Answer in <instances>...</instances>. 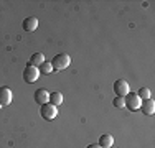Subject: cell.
Here are the masks:
<instances>
[{"label":"cell","mask_w":155,"mask_h":148,"mask_svg":"<svg viewBox=\"0 0 155 148\" xmlns=\"http://www.w3.org/2000/svg\"><path fill=\"white\" fill-rule=\"evenodd\" d=\"M69 63H71V58H69V54L60 53V54H56V56L53 58V61H51V66H53V71H63V69H66V68L69 66Z\"/></svg>","instance_id":"cell-1"},{"label":"cell","mask_w":155,"mask_h":148,"mask_svg":"<svg viewBox=\"0 0 155 148\" xmlns=\"http://www.w3.org/2000/svg\"><path fill=\"white\" fill-rule=\"evenodd\" d=\"M140 104H142V101H140L139 95L134 94V92H129V94L124 97V107H125V109H129V110L140 109Z\"/></svg>","instance_id":"cell-2"},{"label":"cell","mask_w":155,"mask_h":148,"mask_svg":"<svg viewBox=\"0 0 155 148\" xmlns=\"http://www.w3.org/2000/svg\"><path fill=\"white\" fill-rule=\"evenodd\" d=\"M40 114H41V117L45 118V120L50 122L58 115V109H56V105L48 102V104H43V105L40 107Z\"/></svg>","instance_id":"cell-3"},{"label":"cell","mask_w":155,"mask_h":148,"mask_svg":"<svg viewBox=\"0 0 155 148\" xmlns=\"http://www.w3.org/2000/svg\"><path fill=\"white\" fill-rule=\"evenodd\" d=\"M38 77H40L38 68H35V66H30V64H28L27 68L23 69V79H25V82L33 84L36 79H38Z\"/></svg>","instance_id":"cell-4"},{"label":"cell","mask_w":155,"mask_h":148,"mask_svg":"<svg viewBox=\"0 0 155 148\" xmlns=\"http://www.w3.org/2000/svg\"><path fill=\"white\" fill-rule=\"evenodd\" d=\"M129 82L124 79H117L116 82H114V94L117 95V97H125V95L129 94Z\"/></svg>","instance_id":"cell-5"},{"label":"cell","mask_w":155,"mask_h":148,"mask_svg":"<svg viewBox=\"0 0 155 148\" xmlns=\"http://www.w3.org/2000/svg\"><path fill=\"white\" fill-rule=\"evenodd\" d=\"M12 99H13V94L8 87H0V105L2 107L10 105V104H12Z\"/></svg>","instance_id":"cell-6"},{"label":"cell","mask_w":155,"mask_h":148,"mask_svg":"<svg viewBox=\"0 0 155 148\" xmlns=\"http://www.w3.org/2000/svg\"><path fill=\"white\" fill-rule=\"evenodd\" d=\"M38 25H40V21H38V18H36V17H27L23 20V30H25V31H28V33L35 31V30L38 28Z\"/></svg>","instance_id":"cell-7"},{"label":"cell","mask_w":155,"mask_h":148,"mask_svg":"<svg viewBox=\"0 0 155 148\" xmlns=\"http://www.w3.org/2000/svg\"><path fill=\"white\" fill-rule=\"evenodd\" d=\"M35 102L40 104V105L48 104L50 102V92H48L46 89H38V91L35 92Z\"/></svg>","instance_id":"cell-8"},{"label":"cell","mask_w":155,"mask_h":148,"mask_svg":"<svg viewBox=\"0 0 155 148\" xmlns=\"http://www.w3.org/2000/svg\"><path fill=\"white\" fill-rule=\"evenodd\" d=\"M140 110H142L145 115H152V114L155 112V102L152 101V99L142 101V104H140Z\"/></svg>","instance_id":"cell-9"},{"label":"cell","mask_w":155,"mask_h":148,"mask_svg":"<svg viewBox=\"0 0 155 148\" xmlns=\"http://www.w3.org/2000/svg\"><path fill=\"white\" fill-rule=\"evenodd\" d=\"M101 148H110L114 145V137L109 135V133H104V135L99 137V143H97Z\"/></svg>","instance_id":"cell-10"},{"label":"cell","mask_w":155,"mask_h":148,"mask_svg":"<svg viewBox=\"0 0 155 148\" xmlns=\"http://www.w3.org/2000/svg\"><path fill=\"white\" fill-rule=\"evenodd\" d=\"M45 63V56H43L41 53H35V54H31V58H30V66H35V68H40V66Z\"/></svg>","instance_id":"cell-11"},{"label":"cell","mask_w":155,"mask_h":148,"mask_svg":"<svg viewBox=\"0 0 155 148\" xmlns=\"http://www.w3.org/2000/svg\"><path fill=\"white\" fill-rule=\"evenodd\" d=\"M63 102V95L61 92H51L50 94V104H53V105H60V104Z\"/></svg>","instance_id":"cell-12"},{"label":"cell","mask_w":155,"mask_h":148,"mask_svg":"<svg viewBox=\"0 0 155 148\" xmlns=\"http://www.w3.org/2000/svg\"><path fill=\"white\" fill-rule=\"evenodd\" d=\"M38 71H40V74H50L51 71H53V66H51L50 61H45V63H43V64L38 68Z\"/></svg>","instance_id":"cell-13"},{"label":"cell","mask_w":155,"mask_h":148,"mask_svg":"<svg viewBox=\"0 0 155 148\" xmlns=\"http://www.w3.org/2000/svg\"><path fill=\"white\" fill-rule=\"evenodd\" d=\"M137 95H139L140 101H147V99H150V89L142 87V89H140V91L137 92Z\"/></svg>","instance_id":"cell-14"},{"label":"cell","mask_w":155,"mask_h":148,"mask_svg":"<svg viewBox=\"0 0 155 148\" xmlns=\"http://www.w3.org/2000/svg\"><path fill=\"white\" fill-rule=\"evenodd\" d=\"M112 105L116 107V109H122L124 107V97H114V101H112Z\"/></svg>","instance_id":"cell-15"},{"label":"cell","mask_w":155,"mask_h":148,"mask_svg":"<svg viewBox=\"0 0 155 148\" xmlns=\"http://www.w3.org/2000/svg\"><path fill=\"white\" fill-rule=\"evenodd\" d=\"M87 148H101V146H99L97 143H93V145H89V146H87Z\"/></svg>","instance_id":"cell-16"},{"label":"cell","mask_w":155,"mask_h":148,"mask_svg":"<svg viewBox=\"0 0 155 148\" xmlns=\"http://www.w3.org/2000/svg\"><path fill=\"white\" fill-rule=\"evenodd\" d=\"M0 109H2V105H0Z\"/></svg>","instance_id":"cell-17"},{"label":"cell","mask_w":155,"mask_h":148,"mask_svg":"<svg viewBox=\"0 0 155 148\" xmlns=\"http://www.w3.org/2000/svg\"><path fill=\"white\" fill-rule=\"evenodd\" d=\"M110 148H112V146H110Z\"/></svg>","instance_id":"cell-18"}]
</instances>
